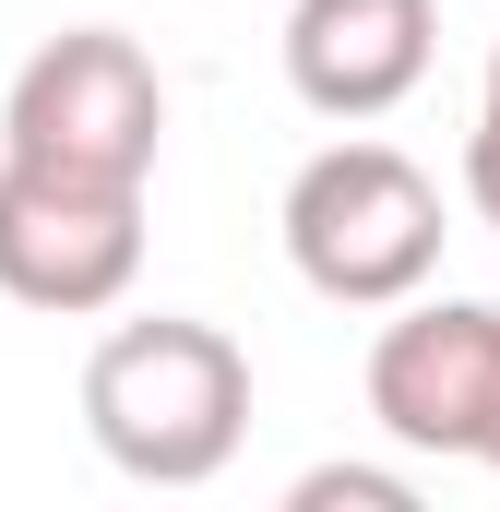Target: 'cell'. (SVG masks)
<instances>
[{
  "instance_id": "obj_1",
  "label": "cell",
  "mask_w": 500,
  "mask_h": 512,
  "mask_svg": "<svg viewBox=\"0 0 500 512\" xmlns=\"http://www.w3.org/2000/svg\"><path fill=\"white\" fill-rule=\"evenodd\" d=\"M84 417H96V441L120 453L131 477L191 489V477H215L239 453L250 358L215 322H131V334L96 346V370H84Z\"/></svg>"
},
{
  "instance_id": "obj_2",
  "label": "cell",
  "mask_w": 500,
  "mask_h": 512,
  "mask_svg": "<svg viewBox=\"0 0 500 512\" xmlns=\"http://www.w3.org/2000/svg\"><path fill=\"white\" fill-rule=\"evenodd\" d=\"M286 251L322 298H405L441 262V191L393 155V143H334L298 167L286 191Z\"/></svg>"
},
{
  "instance_id": "obj_3",
  "label": "cell",
  "mask_w": 500,
  "mask_h": 512,
  "mask_svg": "<svg viewBox=\"0 0 500 512\" xmlns=\"http://www.w3.org/2000/svg\"><path fill=\"white\" fill-rule=\"evenodd\" d=\"M155 131H167L155 60L131 36H108V24L36 48L24 84H12V155L24 167H60V179H120V191H143Z\"/></svg>"
},
{
  "instance_id": "obj_4",
  "label": "cell",
  "mask_w": 500,
  "mask_h": 512,
  "mask_svg": "<svg viewBox=\"0 0 500 512\" xmlns=\"http://www.w3.org/2000/svg\"><path fill=\"white\" fill-rule=\"evenodd\" d=\"M143 262V191L120 179H60V167H0V286L24 310H108Z\"/></svg>"
},
{
  "instance_id": "obj_5",
  "label": "cell",
  "mask_w": 500,
  "mask_h": 512,
  "mask_svg": "<svg viewBox=\"0 0 500 512\" xmlns=\"http://www.w3.org/2000/svg\"><path fill=\"white\" fill-rule=\"evenodd\" d=\"M370 405L393 441L500 465V310H417L370 358Z\"/></svg>"
},
{
  "instance_id": "obj_6",
  "label": "cell",
  "mask_w": 500,
  "mask_h": 512,
  "mask_svg": "<svg viewBox=\"0 0 500 512\" xmlns=\"http://www.w3.org/2000/svg\"><path fill=\"white\" fill-rule=\"evenodd\" d=\"M429 0H298V24H286V72H298V96L310 108H334V120H381L417 72H429Z\"/></svg>"
},
{
  "instance_id": "obj_7",
  "label": "cell",
  "mask_w": 500,
  "mask_h": 512,
  "mask_svg": "<svg viewBox=\"0 0 500 512\" xmlns=\"http://www.w3.org/2000/svg\"><path fill=\"white\" fill-rule=\"evenodd\" d=\"M405 512L417 501V489H405V477H370V465H334V477H310V489H298V512Z\"/></svg>"
},
{
  "instance_id": "obj_8",
  "label": "cell",
  "mask_w": 500,
  "mask_h": 512,
  "mask_svg": "<svg viewBox=\"0 0 500 512\" xmlns=\"http://www.w3.org/2000/svg\"><path fill=\"white\" fill-rule=\"evenodd\" d=\"M465 167H477V203H489V227H500V108H489V131H477V155H465Z\"/></svg>"
},
{
  "instance_id": "obj_9",
  "label": "cell",
  "mask_w": 500,
  "mask_h": 512,
  "mask_svg": "<svg viewBox=\"0 0 500 512\" xmlns=\"http://www.w3.org/2000/svg\"><path fill=\"white\" fill-rule=\"evenodd\" d=\"M489 108H500V60H489Z\"/></svg>"
}]
</instances>
